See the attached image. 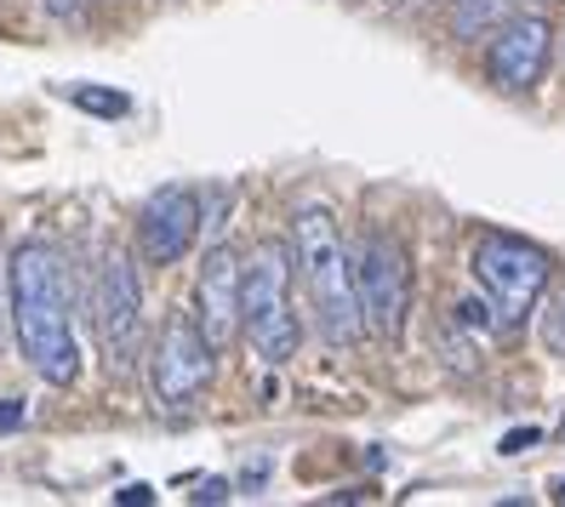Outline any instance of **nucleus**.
<instances>
[{"mask_svg": "<svg viewBox=\"0 0 565 507\" xmlns=\"http://www.w3.org/2000/svg\"><path fill=\"white\" fill-rule=\"evenodd\" d=\"M7 291H12V325H18L23 359L52 388H70L81 377V348L70 331V309H63L57 257L46 246H18L7 268Z\"/></svg>", "mask_w": 565, "mask_h": 507, "instance_id": "1", "label": "nucleus"}, {"mask_svg": "<svg viewBox=\"0 0 565 507\" xmlns=\"http://www.w3.org/2000/svg\"><path fill=\"white\" fill-rule=\"evenodd\" d=\"M291 240H297V262H303V280L309 296L320 309V325L338 348H349L354 336L365 331L360 320V302H354V280H349V251H343V234L331 223L326 206H303L291 223Z\"/></svg>", "mask_w": 565, "mask_h": 507, "instance_id": "2", "label": "nucleus"}, {"mask_svg": "<svg viewBox=\"0 0 565 507\" xmlns=\"http://www.w3.org/2000/svg\"><path fill=\"white\" fill-rule=\"evenodd\" d=\"M286 291H291V262L286 246H257L252 262H241V331L252 336L257 359H291L303 331H297L291 309H286Z\"/></svg>", "mask_w": 565, "mask_h": 507, "instance_id": "3", "label": "nucleus"}, {"mask_svg": "<svg viewBox=\"0 0 565 507\" xmlns=\"http://www.w3.org/2000/svg\"><path fill=\"white\" fill-rule=\"evenodd\" d=\"M349 280H354L360 320L372 325L383 343H401L406 309H412V268H406L401 240L383 234V228H365L360 246L349 251Z\"/></svg>", "mask_w": 565, "mask_h": 507, "instance_id": "4", "label": "nucleus"}, {"mask_svg": "<svg viewBox=\"0 0 565 507\" xmlns=\"http://www.w3.org/2000/svg\"><path fill=\"white\" fill-rule=\"evenodd\" d=\"M469 262H475L480 291L491 296V309H497V325H520L531 309H537V296H543L548 274H554L548 251L514 240V234H480Z\"/></svg>", "mask_w": 565, "mask_h": 507, "instance_id": "5", "label": "nucleus"}, {"mask_svg": "<svg viewBox=\"0 0 565 507\" xmlns=\"http://www.w3.org/2000/svg\"><path fill=\"white\" fill-rule=\"evenodd\" d=\"M212 365H217V348L201 336V325H194L189 314H172L160 331V348H154V393L160 404H189L201 399L206 382H212Z\"/></svg>", "mask_w": 565, "mask_h": 507, "instance_id": "6", "label": "nucleus"}, {"mask_svg": "<svg viewBox=\"0 0 565 507\" xmlns=\"http://www.w3.org/2000/svg\"><path fill=\"white\" fill-rule=\"evenodd\" d=\"M194 234H201V194L183 188V183H166L143 199V212H138V246L149 262L160 268H172L189 257L194 246Z\"/></svg>", "mask_w": 565, "mask_h": 507, "instance_id": "7", "label": "nucleus"}, {"mask_svg": "<svg viewBox=\"0 0 565 507\" xmlns=\"http://www.w3.org/2000/svg\"><path fill=\"white\" fill-rule=\"evenodd\" d=\"M97 336L104 348L115 354V365L131 359L138 348V331H143V285H138V268H131L126 251L104 257V274H97Z\"/></svg>", "mask_w": 565, "mask_h": 507, "instance_id": "8", "label": "nucleus"}, {"mask_svg": "<svg viewBox=\"0 0 565 507\" xmlns=\"http://www.w3.org/2000/svg\"><path fill=\"white\" fill-rule=\"evenodd\" d=\"M548 57H554V29L543 18H514V23H503V35L491 41L486 75L503 91H531L548 75Z\"/></svg>", "mask_w": 565, "mask_h": 507, "instance_id": "9", "label": "nucleus"}, {"mask_svg": "<svg viewBox=\"0 0 565 507\" xmlns=\"http://www.w3.org/2000/svg\"><path fill=\"white\" fill-rule=\"evenodd\" d=\"M194 325L212 348H228L241 336V262L228 246H212L194 285Z\"/></svg>", "mask_w": 565, "mask_h": 507, "instance_id": "10", "label": "nucleus"}, {"mask_svg": "<svg viewBox=\"0 0 565 507\" xmlns=\"http://www.w3.org/2000/svg\"><path fill=\"white\" fill-rule=\"evenodd\" d=\"M514 12V0H457L451 7V35L457 41H480L486 29H497Z\"/></svg>", "mask_w": 565, "mask_h": 507, "instance_id": "11", "label": "nucleus"}, {"mask_svg": "<svg viewBox=\"0 0 565 507\" xmlns=\"http://www.w3.org/2000/svg\"><path fill=\"white\" fill-rule=\"evenodd\" d=\"M70 97H75V109H86V115H97V120L131 115V97H126V91H109V86H75Z\"/></svg>", "mask_w": 565, "mask_h": 507, "instance_id": "12", "label": "nucleus"}, {"mask_svg": "<svg viewBox=\"0 0 565 507\" xmlns=\"http://www.w3.org/2000/svg\"><path fill=\"white\" fill-rule=\"evenodd\" d=\"M543 343L565 359V285L548 296V309H543Z\"/></svg>", "mask_w": 565, "mask_h": 507, "instance_id": "13", "label": "nucleus"}, {"mask_svg": "<svg viewBox=\"0 0 565 507\" xmlns=\"http://www.w3.org/2000/svg\"><path fill=\"white\" fill-rule=\"evenodd\" d=\"M531 445H543V433L537 428H514V433H503V445H497V451H503V456H525Z\"/></svg>", "mask_w": 565, "mask_h": 507, "instance_id": "14", "label": "nucleus"}, {"mask_svg": "<svg viewBox=\"0 0 565 507\" xmlns=\"http://www.w3.org/2000/svg\"><path fill=\"white\" fill-rule=\"evenodd\" d=\"M486 309H491V302L462 296V302H457V320H462V325H475V331H486V325H491V314H486Z\"/></svg>", "mask_w": 565, "mask_h": 507, "instance_id": "15", "label": "nucleus"}, {"mask_svg": "<svg viewBox=\"0 0 565 507\" xmlns=\"http://www.w3.org/2000/svg\"><path fill=\"white\" fill-rule=\"evenodd\" d=\"M115 501H120V507H149L154 490H149V485H126V490H115Z\"/></svg>", "mask_w": 565, "mask_h": 507, "instance_id": "16", "label": "nucleus"}, {"mask_svg": "<svg viewBox=\"0 0 565 507\" xmlns=\"http://www.w3.org/2000/svg\"><path fill=\"white\" fill-rule=\"evenodd\" d=\"M228 490H235V485H228V479H206L201 490H194V501H223Z\"/></svg>", "mask_w": 565, "mask_h": 507, "instance_id": "17", "label": "nucleus"}, {"mask_svg": "<svg viewBox=\"0 0 565 507\" xmlns=\"http://www.w3.org/2000/svg\"><path fill=\"white\" fill-rule=\"evenodd\" d=\"M46 12H57V18H75V12H81V0H46Z\"/></svg>", "mask_w": 565, "mask_h": 507, "instance_id": "18", "label": "nucleus"}, {"mask_svg": "<svg viewBox=\"0 0 565 507\" xmlns=\"http://www.w3.org/2000/svg\"><path fill=\"white\" fill-rule=\"evenodd\" d=\"M18 417H23V411H18V404H0V428H12Z\"/></svg>", "mask_w": 565, "mask_h": 507, "instance_id": "19", "label": "nucleus"}, {"mask_svg": "<svg viewBox=\"0 0 565 507\" xmlns=\"http://www.w3.org/2000/svg\"><path fill=\"white\" fill-rule=\"evenodd\" d=\"M554 496H559V501H565V479H559V485H554Z\"/></svg>", "mask_w": 565, "mask_h": 507, "instance_id": "20", "label": "nucleus"}]
</instances>
